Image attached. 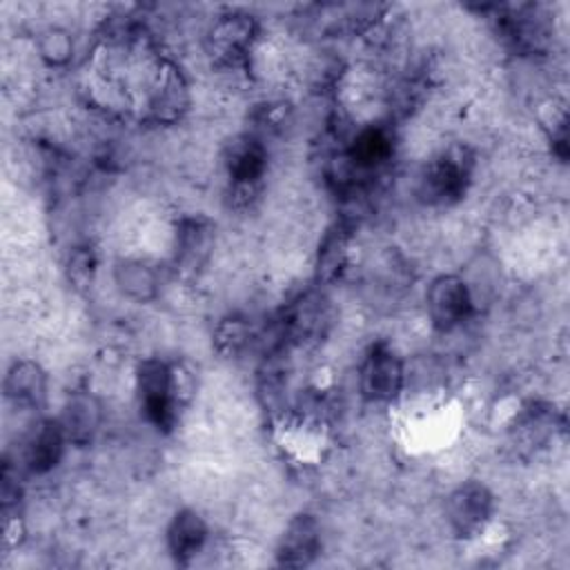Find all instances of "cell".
Here are the masks:
<instances>
[{
  "instance_id": "6da1fadb",
  "label": "cell",
  "mask_w": 570,
  "mask_h": 570,
  "mask_svg": "<svg viewBox=\"0 0 570 570\" xmlns=\"http://www.w3.org/2000/svg\"><path fill=\"white\" fill-rule=\"evenodd\" d=\"M136 394L145 419L156 430L169 432L180 407L191 396V381L178 365L145 358L136 370Z\"/></svg>"
},
{
  "instance_id": "7a4b0ae2",
  "label": "cell",
  "mask_w": 570,
  "mask_h": 570,
  "mask_svg": "<svg viewBox=\"0 0 570 570\" xmlns=\"http://www.w3.org/2000/svg\"><path fill=\"white\" fill-rule=\"evenodd\" d=\"M472 154L465 147H450L434 156L421 171L416 194L425 205H454L470 187Z\"/></svg>"
},
{
  "instance_id": "3957f363",
  "label": "cell",
  "mask_w": 570,
  "mask_h": 570,
  "mask_svg": "<svg viewBox=\"0 0 570 570\" xmlns=\"http://www.w3.org/2000/svg\"><path fill=\"white\" fill-rule=\"evenodd\" d=\"M474 294L470 283L459 274L436 276L425 292V309L434 330L452 332L474 314Z\"/></svg>"
},
{
  "instance_id": "277c9868",
  "label": "cell",
  "mask_w": 570,
  "mask_h": 570,
  "mask_svg": "<svg viewBox=\"0 0 570 570\" xmlns=\"http://www.w3.org/2000/svg\"><path fill=\"white\" fill-rule=\"evenodd\" d=\"M494 512L492 490L476 481L459 483L445 499V519L459 539H472L485 530Z\"/></svg>"
},
{
  "instance_id": "5b68a950",
  "label": "cell",
  "mask_w": 570,
  "mask_h": 570,
  "mask_svg": "<svg viewBox=\"0 0 570 570\" xmlns=\"http://www.w3.org/2000/svg\"><path fill=\"white\" fill-rule=\"evenodd\" d=\"M407 381L405 363L387 343H374L358 370V387L361 394L372 403H390L394 401Z\"/></svg>"
},
{
  "instance_id": "8992f818",
  "label": "cell",
  "mask_w": 570,
  "mask_h": 570,
  "mask_svg": "<svg viewBox=\"0 0 570 570\" xmlns=\"http://www.w3.org/2000/svg\"><path fill=\"white\" fill-rule=\"evenodd\" d=\"M225 169L236 198L247 203L256 196L267 171V149L263 140L254 134L238 136L227 149Z\"/></svg>"
},
{
  "instance_id": "52a82bcc",
  "label": "cell",
  "mask_w": 570,
  "mask_h": 570,
  "mask_svg": "<svg viewBox=\"0 0 570 570\" xmlns=\"http://www.w3.org/2000/svg\"><path fill=\"white\" fill-rule=\"evenodd\" d=\"M256 40V22L247 13L220 16L207 33V51L223 67L245 62Z\"/></svg>"
},
{
  "instance_id": "ba28073f",
  "label": "cell",
  "mask_w": 570,
  "mask_h": 570,
  "mask_svg": "<svg viewBox=\"0 0 570 570\" xmlns=\"http://www.w3.org/2000/svg\"><path fill=\"white\" fill-rule=\"evenodd\" d=\"M214 225L207 218H183L174 236V269L183 278H196L214 252Z\"/></svg>"
},
{
  "instance_id": "9c48e42d",
  "label": "cell",
  "mask_w": 570,
  "mask_h": 570,
  "mask_svg": "<svg viewBox=\"0 0 570 570\" xmlns=\"http://www.w3.org/2000/svg\"><path fill=\"white\" fill-rule=\"evenodd\" d=\"M321 546L323 541L318 521L312 514L301 512L287 523L278 539L276 563L285 568H305L318 557Z\"/></svg>"
},
{
  "instance_id": "30bf717a",
  "label": "cell",
  "mask_w": 570,
  "mask_h": 570,
  "mask_svg": "<svg viewBox=\"0 0 570 570\" xmlns=\"http://www.w3.org/2000/svg\"><path fill=\"white\" fill-rule=\"evenodd\" d=\"M189 105V94H187V82L176 69V65L165 62L158 69V76L154 80V87L149 91V116L156 122H176Z\"/></svg>"
},
{
  "instance_id": "8fae6325",
  "label": "cell",
  "mask_w": 570,
  "mask_h": 570,
  "mask_svg": "<svg viewBox=\"0 0 570 570\" xmlns=\"http://www.w3.org/2000/svg\"><path fill=\"white\" fill-rule=\"evenodd\" d=\"M69 445H89L102 425V403L91 392H73L58 416Z\"/></svg>"
},
{
  "instance_id": "7c38bea8",
  "label": "cell",
  "mask_w": 570,
  "mask_h": 570,
  "mask_svg": "<svg viewBox=\"0 0 570 570\" xmlns=\"http://www.w3.org/2000/svg\"><path fill=\"white\" fill-rule=\"evenodd\" d=\"M167 550L178 566H189L205 548L209 528L200 512L191 508L178 510L167 525Z\"/></svg>"
},
{
  "instance_id": "4fadbf2b",
  "label": "cell",
  "mask_w": 570,
  "mask_h": 570,
  "mask_svg": "<svg viewBox=\"0 0 570 570\" xmlns=\"http://www.w3.org/2000/svg\"><path fill=\"white\" fill-rule=\"evenodd\" d=\"M67 445L69 441L58 419H45L36 423L24 448L27 470L31 474H49L60 463Z\"/></svg>"
},
{
  "instance_id": "5bb4252c",
  "label": "cell",
  "mask_w": 570,
  "mask_h": 570,
  "mask_svg": "<svg viewBox=\"0 0 570 570\" xmlns=\"http://www.w3.org/2000/svg\"><path fill=\"white\" fill-rule=\"evenodd\" d=\"M4 396L9 403L27 410H40L47 403V372L36 361H16L4 376Z\"/></svg>"
},
{
  "instance_id": "9a60e30c",
  "label": "cell",
  "mask_w": 570,
  "mask_h": 570,
  "mask_svg": "<svg viewBox=\"0 0 570 570\" xmlns=\"http://www.w3.org/2000/svg\"><path fill=\"white\" fill-rule=\"evenodd\" d=\"M114 283L134 303H149L160 292L158 272L142 258H120L114 265Z\"/></svg>"
},
{
  "instance_id": "2e32d148",
  "label": "cell",
  "mask_w": 570,
  "mask_h": 570,
  "mask_svg": "<svg viewBox=\"0 0 570 570\" xmlns=\"http://www.w3.org/2000/svg\"><path fill=\"white\" fill-rule=\"evenodd\" d=\"M350 238L352 229L345 223H336L330 227L318 245L316 254V281L318 283H330L334 281L341 269L347 263V252H350Z\"/></svg>"
},
{
  "instance_id": "e0dca14e",
  "label": "cell",
  "mask_w": 570,
  "mask_h": 570,
  "mask_svg": "<svg viewBox=\"0 0 570 570\" xmlns=\"http://www.w3.org/2000/svg\"><path fill=\"white\" fill-rule=\"evenodd\" d=\"M36 47L49 67H65L73 58V38L67 29L60 27H47L40 31Z\"/></svg>"
},
{
  "instance_id": "ac0fdd59",
  "label": "cell",
  "mask_w": 570,
  "mask_h": 570,
  "mask_svg": "<svg viewBox=\"0 0 570 570\" xmlns=\"http://www.w3.org/2000/svg\"><path fill=\"white\" fill-rule=\"evenodd\" d=\"M252 341V325L243 316H229L223 318L214 330V345L220 354H238L247 347Z\"/></svg>"
},
{
  "instance_id": "d6986e66",
  "label": "cell",
  "mask_w": 570,
  "mask_h": 570,
  "mask_svg": "<svg viewBox=\"0 0 570 570\" xmlns=\"http://www.w3.org/2000/svg\"><path fill=\"white\" fill-rule=\"evenodd\" d=\"M94 272H96L94 252L89 247H78L69 261V281L76 287H87L94 281Z\"/></svg>"
}]
</instances>
